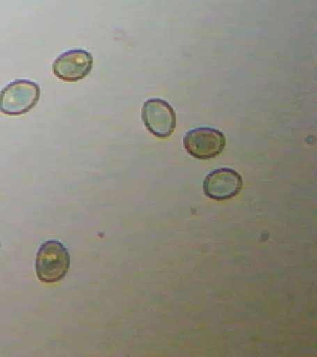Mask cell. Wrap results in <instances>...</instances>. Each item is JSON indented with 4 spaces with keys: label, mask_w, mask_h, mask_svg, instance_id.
<instances>
[{
    "label": "cell",
    "mask_w": 317,
    "mask_h": 357,
    "mask_svg": "<svg viewBox=\"0 0 317 357\" xmlns=\"http://www.w3.org/2000/svg\"><path fill=\"white\" fill-rule=\"evenodd\" d=\"M70 264V254L65 245L58 240H48L38 250L36 273L43 283H57L68 275Z\"/></svg>",
    "instance_id": "1"
},
{
    "label": "cell",
    "mask_w": 317,
    "mask_h": 357,
    "mask_svg": "<svg viewBox=\"0 0 317 357\" xmlns=\"http://www.w3.org/2000/svg\"><path fill=\"white\" fill-rule=\"evenodd\" d=\"M40 88L34 81L17 79L0 91V112L10 116H20L37 105Z\"/></svg>",
    "instance_id": "2"
},
{
    "label": "cell",
    "mask_w": 317,
    "mask_h": 357,
    "mask_svg": "<svg viewBox=\"0 0 317 357\" xmlns=\"http://www.w3.org/2000/svg\"><path fill=\"white\" fill-rule=\"evenodd\" d=\"M186 152L201 160L221 155L226 146V138L221 130L211 128H197L186 133L183 139Z\"/></svg>",
    "instance_id": "3"
},
{
    "label": "cell",
    "mask_w": 317,
    "mask_h": 357,
    "mask_svg": "<svg viewBox=\"0 0 317 357\" xmlns=\"http://www.w3.org/2000/svg\"><path fill=\"white\" fill-rule=\"evenodd\" d=\"M141 119L149 132L160 139L169 138L174 132L177 116L167 100L153 98L144 103Z\"/></svg>",
    "instance_id": "4"
},
{
    "label": "cell",
    "mask_w": 317,
    "mask_h": 357,
    "mask_svg": "<svg viewBox=\"0 0 317 357\" xmlns=\"http://www.w3.org/2000/svg\"><path fill=\"white\" fill-rule=\"evenodd\" d=\"M93 57L83 49H72L58 56L52 64L55 77L65 82L84 79L93 70Z\"/></svg>",
    "instance_id": "5"
},
{
    "label": "cell",
    "mask_w": 317,
    "mask_h": 357,
    "mask_svg": "<svg viewBox=\"0 0 317 357\" xmlns=\"http://www.w3.org/2000/svg\"><path fill=\"white\" fill-rule=\"evenodd\" d=\"M243 187V178L229 167L214 169L203 181L205 195L217 201L229 200L236 197Z\"/></svg>",
    "instance_id": "6"
}]
</instances>
